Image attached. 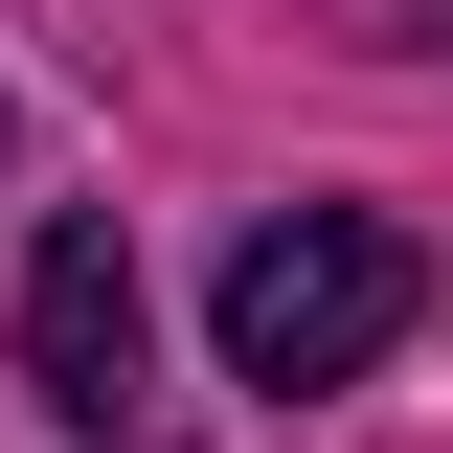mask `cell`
I'll return each instance as SVG.
<instances>
[{
    "label": "cell",
    "instance_id": "obj_1",
    "mask_svg": "<svg viewBox=\"0 0 453 453\" xmlns=\"http://www.w3.org/2000/svg\"><path fill=\"white\" fill-rule=\"evenodd\" d=\"M226 386H273V408H318V386H363L408 318H431V250H408L386 204H273L250 250H226Z\"/></svg>",
    "mask_w": 453,
    "mask_h": 453
},
{
    "label": "cell",
    "instance_id": "obj_2",
    "mask_svg": "<svg viewBox=\"0 0 453 453\" xmlns=\"http://www.w3.org/2000/svg\"><path fill=\"white\" fill-rule=\"evenodd\" d=\"M23 386L91 453H159L136 431V250H113V226H46V250H23Z\"/></svg>",
    "mask_w": 453,
    "mask_h": 453
}]
</instances>
